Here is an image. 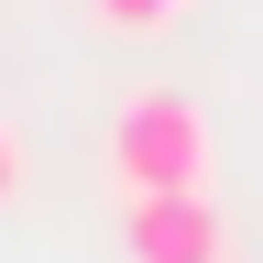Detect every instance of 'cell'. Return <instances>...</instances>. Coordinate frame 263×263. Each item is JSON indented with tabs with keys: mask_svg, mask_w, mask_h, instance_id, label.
<instances>
[{
	"mask_svg": "<svg viewBox=\"0 0 263 263\" xmlns=\"http://www.w3.org/2000/svg\"><path fill=\"white\" fill-rule=\"evenodd\" d=\"M209 110H197L186 88H132L121 110H110V176L121 197H186V186H209Z\"/></svg>",
	"mask_w": 263,
	"mask_h": 263,
	"instance_id": "1",
	"label": "cell"
},
{
	"mask_svg": "<svg viewBox=\"0 0 263 263\" xmlns=\"http://www.w3.org/2000/svg\"><path fill=\"white\" fill-rule=\"evenodd\" d=\"M121 252L132 263H230V219L209 186L186 197H121Z\"/></svg>",
	"mask_w": 263,
	"mask_h": 263,
	"instance_id": "2",
	"label": "cell"
},
{
	"mask_svg": "<svg viewBox=\"0 0 263 263\" xmlns=\"http://www.w3.org/2000/svg\"><path fill=\"white\" fill-rule=\"evenodd\" d=\"M88 11L110 22V33H164V22L186 11V0H88Z\"/></svg>",
	"mask_w": 263,
	"mask_h": 263,
	"instance_id": "3",
	"label": "cell"
},
{
	"mask_svg": "<svg viewBox=\"0 0 263 263\" xmlns=\"http://www.w3.org/2000/svg\"><path fill=\"white\" fill-rule=\"evenodd\" d=\"M22 197V143H11V121H0V209Z\"/></svg>",
	"mask_w": 263,
	"mask_h": 263,
	"instance_id": "4",
	"label": "cell"
}]
</instances>
